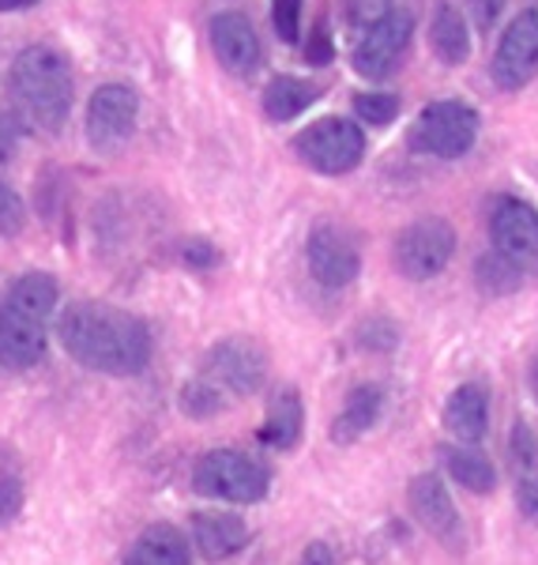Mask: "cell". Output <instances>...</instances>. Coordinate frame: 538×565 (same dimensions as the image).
Wrapping results in <instances>:
<instances>
[{"mask_svg":"<svg viewBox=\"0 0 538 565\" xmlns=\"http://www.w3.org/2000/svg\"><path fill=\"white\" fill-rule=\"evenodd\" d=\"M57 340L68 359L106 377H136L151 362L148 324L106 302H72L57 321Z\"/></svg>","mask_w":538,"mask_h":565,"instance_id":"6da1fadb","label":"cell"},{"mask_svg":"<svg viewBox=\"0 0 538 565\" xmlns=\"http://www.w3.org/2000/svg\"><path fill=\"white\" fill-rule=\"evenodd\" d=\"M271 373L268 351L257 340L230 335V340L215 343L204 354L196 377L181 388V412L189 418H212L234 404V399L257 396Z\"/></svg>","mask_w":538,"mask_h":565,"instance_id":"7a4b0ae2","label":"cell"},{"mask_svg":"<svg viewBox=\"0 0 538 565\" xmlns=\"http://www.w3.org/2000/svg\"><path fill=\"white\" fill-rule=\"evenodd\" d=\"M53 309H57V279L45 271H26L0 298V370L23 373L39 366L45 354Z\"/></svg>","mask_w":538,"mask_h":565,"instance_id":"3957f363","label":"cell"},{"mask_svg":"<svg viewBox=\"0 0 538 565\" xmlns=\"http://www.w3.org/2000/svg\"><path fill=\"white\" fill-rule=\"evenodd\" d=\"M12 103L23 125L57 132L72 109V72L68 61L50 45H26L12 61Z\"/></svg>","mask_w":538,"mask_h":565,"instance_id":"277c9868","label":"cell"},{"mask_svg":"<svg viewBox=\"0 0 538 565\" xmlns=\"http://www.w3.org/2000/svg\"><path fill=\"white\" fill-rule=\"evenodd\" d=\"M193 487L200 498L230 501V505H257V501L268 498L271 476L260 460L249 457V452L212 449L196 460Z\"/></svg>","mask_w":538,"mask_h":565,"instance_id":"5b68a950","label":"cell"},{"mask_svg":"<svg viewBox=\"0 0 538 565\" xmlns=\"http://www.w3.org/2000/svg\"><path fill=\"white\" fill-rule=\"evenodd\" d=\"M478 140V114L460 98H437L410 125V148L433 159H463Z\"/></svg>","mask_w":538,"mask_h":565,"instance_id":"8992f818","label":"cell"},{"mask_svg":"<svg viewBox=\"0 0 538 565\" xmlns=\"http://www.w3.org/2000/svg\"><path fill=\"white\" fill-rule=\"evenodd\" d=\"M455 253V231L449 218L441 215H426L407 223L404 231L396 234V245H391V264L396 271L410 282H426L437 279L444 268L452 264Z\"/></svg>","mask_w":538,"mask_h":565,"instance_id":"52a82bcc","label":"cell"},{"mask_svg":"<svg viewBox=\"0 0 538 565\" xmlns=\"http://www.w3.org/2000/svg\"><path fill=\"white\" fill-rule=\"evenodd\" d=\"M294 151L309 170L327 178L351 174L366 154V132L351 117H321L294 136Z\"/></svg>","mask_w":538,"mask_h":565,"instance_id":"ba28073f","label":"cell"},{"mask_svg":"<svg viewBox=\"0 0 538 565\" xmlns=\"http://www.w3.org/2000/svg\"><path fill=\"white\" fill-rule=\"evenodd\" d=\"M489 242L519 276H538V207L519 196H501L489 212Z\"/></svg>","mask_w":538,"mask_h":565,"instance_id":"9c48e42d","label":"cell"},{"mask_svg":"<svg viewBox=\"0 0 538 565\" xmlns=\"http://www.w3.org/2000/svg\"><path fill=\"white\" fill-rule=\"evenodd\" d=\"M305 260L321 287L343 290V287H351L362 271L358 238H354L343 223H316L305 242Z\"/></svg>","mask_w":538,"mask_h":565,"instance_id":"30bf717a","label":"cell"},{"mask_svg":"<svg viewBox=\"0 0 538 565\" xmlns=\"http://www.w3.org/2000/svg\"><path fill=\"white\" fill-rule=\"evenodd\" d=\"M489 76L501 90H524L538 76V8H527L505 26L489 57Z\"/></svg>","mask_w":538,"mask_h":565,"instance_id":"8fae6325","label":"cell"},{"mask_svg":"<svg viewBox=\"0 0 538 565\" xmlns=\"http://www.w3.org/2000/svg\"><path fill=\"white\" fill-rule=\"evenodd\" d=\"M407 505L410 516L426 527L441 546L460 554L463 551V516L452 501V490L437 471H422V476L410 479L407 487Z\"/></svg>","mask_w":538,"mask_h":565,"instance_id":"7c38bea8","label":"cell"},{"mask_svg":"<svg viewBox=\"0 0 538 565\" xmlns=\"http://www.w3.org/2000/svg\"><path fill=\"white\" fill-rule=\"evenodd\" d=\"M140 95L129 84H106L87 103V140L98 151H117L132 140Z\"/></svg>","mask_w":538,"mask_h":565,"instance_id":"4fadbf2b","label":"cell"},{"mask_svg":"<svg viewBox=\"0 0 538 565\" xmlns=\"http://www.w3.org/2000/svg\"><path fill=\"white\" fill-rule=\"evenodd\" d=\"M410 34H415V15L404 12V8H391L385 23H377L362 39H354V53H351L354 72L366 79H388L399 68V61H404Z\"/></svg>","mask_w":538,"mask_h":565,"instance_id":"5bb4252c","label":"cell"},{"mask_svg":"<svg viewBox=\"0 0 538 565\" xmlns=\"http://www.w3.org/2000/svg\"><path fill=\"white\" fill-rule=\"evenodd\" d=\"M212 50L230 76H252L263 61V45L257 39V26L241 12H218L212 20Z\"/></svg>","mask_w":538,"mask_h":565,"instance_id":"9a60e30c","label":"cell"},{"mask_svg":"<svg viewBox=\"0 0 538 565\" xmlns=\"http://www.w3.org/2000/svg\"><path fill=\"white\" fill-rule=\"evenodd\" d=\"M441 423L455 437V445H478L489 430V392L478 381H463L444 399Z\"/></svg>","mask_w":538,"mask_h":565,"instance_id":"2e32d148","label":"cell"},{"mask_svg":"<svg viewBox=\"0 0 538 565\" xmlns=\"http://www.w3.org/2000/svg\"><path fill=\"white\" fill-rule=\"evenodd\" d=\"M508 460L516 471V509L538 524V434L524 418H516L513 434H508Z\"/></svg>","mask_w":538,"mask_h":565,"instance_id":"e0dca14e","label":"cell"},{"mask_svg":"<svg viewBox=\"0 0 538 565\" xmlns=\"http://www.w3.org/2000/svg\"><path fill=\"white\" fill-rule=\"evenodd\" d=\"M193 543H196V551L212 562L234 558V554L245 551V543H249V524L237 513L204 509V513L193 516Z\"/></svg>","mask_w":538,"mask_h":565,"instance_id":"ac0fdd59","label":"cell"},{"mask_svg":"<svg viewBox=\"0 0 538 565\" xmlns=\"http://www.w3.org/2000/svg\"><path fill=\"white\" fill-rule=\"evenodd\" d=\"M302 430H305L302 392L294 385H279L268 399V415H263V423H260V441L279 452H290L302 441Z\"/></svg>","mask_w":538,"mask_h":565,"instance_id":"d6986e66","label":"cell"},{"mask_svg":"<svg viewBox=\"0 0 538 565\" xmlns=\"http://www.w3.org/2000/svg\"><path fill=\"white\" fill-rule=\"evenodd\" d=\"M385 412V388L380 385H354L346 392L340 415L332 423V441L335 445H354L358 437H366L373 426L380 423Z\"/></svg>","mask_w":538,"mask_h":565,"instance_id":"ffe728a7","label":"cell"},{"mask_svg":"<svg viewBox=\"0 0 538 565\" xmlns=\"http://www.w3.org/2000/svg\"><path fill=\"white\" fill-rule=\"evenodd\" d=\"M121 565H193V554H189V540L181 527L151 524L148 532H140V540L129 546Z\"/></svg>","mask_w":538,"mask_h":565,"instance_id":"44dd1931","label":"cell"},{"mask_svg":"<svg viewBox=\"0 0 538 565\" xmlns=\"http://www.w3.org/2000/svg\"><path fill=\"white\" fill-rule=\"evenodd\" d=\"M437 460H441L444 476L460 482L467 494H489L497 487V468L474 445H441Z\"/></svg>","mask_w":538,"mask_h":565,"instance_id":"7402d4cb","label":"cell"},{"mask_svg":"<svg viewBox=\"0 0 538 565\" xmlns=\"http://www.w3.org/2000/svg\"><path fill=\"white\" fill-rule=\"evenodd\" d=\"M430 42H433V53L444 61L449 68L463 65L471 57V34H467V20L463 12L452 4V0H441L433 12V23H430Z\"/></svg>","mask_w":538,"mask_h":565,"instance_id":"603a6c76","label":"cell"},{"mask_svg":"<svg viewBox=\"0 0 538 565\" xmlns=\"http://www.w3.org/2000/svg\"><path fill=\"white\" fill-rule=\"evenodd\" d=\"M321 98V87H313L309 79H298V76H276L268 87H263V114L271 121H294L302 117L309 106Z\"/></svg>","mask_w":538,"mask_h":565,"instance_id":"cb8c5ba5","label":"cell"},{"mask_svg":"<svg viewBox=\"0 0 538 565\" xmlns=\"http://www.w3.org/2000/svg\"><path fill=\"white\" fill-rule=\"evenodd\" d=\"M474 279H478V287L486 290V295H513V290H519V282H524V276L513 268L508 260H501L497 253H486V257H478V264H474Z\"/></svg>","mask_w":538,"mask_h":565,"instance_id":"d4e9b609","label":"cell"},{"mask_svg":"<svg viewBox=\"0 0 538 565\" xmlns=\"http://www.w3.org/2000/svg\"><path fill=\"white\" fill-rule=\"evenodd\" d=\"M354 114L362 117L373 129H385L399 117V95L391 90H366V95H354Z\"/></svg>","mask_w":538,"mask_h":565,"instance_id":"484cf974","label":"cell"},{"mask_svg":"<svg viewBox=\"0 0 538 565\" xmlns=\"http://www.w3.org/2000/svg\"><path fill=\"white\" fill-rule=\"evenodd\" d=\"M391 15V0H346V23H351L354 39H362L377 23Z\"/></svg>","mask_w":538,"mask_h":565,"instance_id":"4316f807","label":"cell"},{"mask_svg":"<svg viewBox=\"0 0 538 565\" xmlns=\"http://www.w3.org/2000/svg\"><path fill=\"white\" fill-rule=\"evenodd\" d=\"M302 4L305 0H271V26H276L279 42L294 45L302 39Z\"/></svg>","mask_w":538,"mask_h":565,"instance_id":"83f0119b","label":"cell"},{"mask_svg":"<svg viewBox=\"0 0 538 565\" xmlns=\"http://www.w3.org/2000/svg\"><path fill=\"white\" fill-rule=\"evenodd\" d=\"M26 218V207L15 189H8L4 181H0V238H8V234H15L23 226Z\"/></svg>","mask_w":538,"mask_h":565,"instance_id":"f1b7e54d","label":"cell"},{"mask_svg":"<svg viewBox=\"0 0 538 565\" xmlns=\"http://www.w3.org/2000/svg\"><path fill=\"white\" fill-rule=\"evenodd\" d=\"M358 343H362L366 351H391V348L399 343V332H396V324H391V321H385V317H377V321L362 324Z\"/></svg>","mask_w":538,"mask_h":565,"instance_id":"f546056e","label":"cell"},{"mask_svg":"<svg viewBox=\"0 0 538 565\" xmlns=\"http://www.w3.org/2000/svg\"><path fill=\"white\" fill-rule=\"evenodd\" d=\"M23 509V487L20 479H0V524L15 521Z\"/></svg>","mask_w":538,"mask_h":565,"instance_id":"4dcf8cb0","label":"cell"},{"mask_svg":"<svg viewBox=\"0 0 538 565\" xmlns=\"http://www.w3.org/2000/svg\"><path fill=\"white\" fill-rule=\"evenodd\" d=\"M185 264H193V268H212V264H218V249L212 242H189Z\"/></svg>","mask_w":538,"mask_h":565,"instance_id":"1f68e13d","label":"cell"},{"mask_svg":"<svg viewBox=\"0 0 538 565\" xmlns=\"http://www.w3.org/2000/svg\"><path fill=\"white\" fill-rule=\"evenodd\" d=\"M501 8H505V0H471V12H474V23L482 26V31H489V26L497 23Z\"/></svg>","mask_w":538,"mask_h":565,"instance_id":"d6a6232c","label":"cell"},{"mask_svg":"<svg viewBox=\"0 0 538 565\" xmlns=\"http://www.w3.org/2000/svg\"><path fill=\"white\" fill-rule=\"evenodd\" d=\"M15 136H20V121H15V117H8V114H0V162L12 159Z\"/></svg>","mask_w":538,"mask_h":565,"instance_id":"836d02e7","label":"cell"},{"mask_svg":"<svg viewBox=\"0 0 538 565\" xmlns=\"http://www.w3.org/2000/svg\"><path fill=\"white\" fill-rule=\"evenodd\" d=\"M305 57H309V65H327V61H332V39L324 34V26H316L313 45H305Z\"/></svg>","mask_w":538,"mask_h":565,"instance_id":"e575fe53","label":"cell"},{"mask_svg":"<svg viewBox=\"0 0 538 565\" xmlns=\"http://www.w3.org/2000/svg\"><path fill=\"white\" fill-rule=\"evenodd\" d=\"M298 565H335V558H332V551H327L324 543H309Z\"/></svg>","mask_w":538,"mask_h":565,"instance_id":"d590c367","label":"cell"},{"mask_svg":"<svg viewBox=\"0 0 538 565\" xmlns=\"http://www.w3.org/2000/svg\"><path fill=\"white\" fill-rule=\"evenodd\" d=\"M39 0H0V12H20V8H31Z\"/></svg>","mask_w":538,"mask_h":565,"instance_id":"8d00e7d4","label":"cell"}]
</instances>
